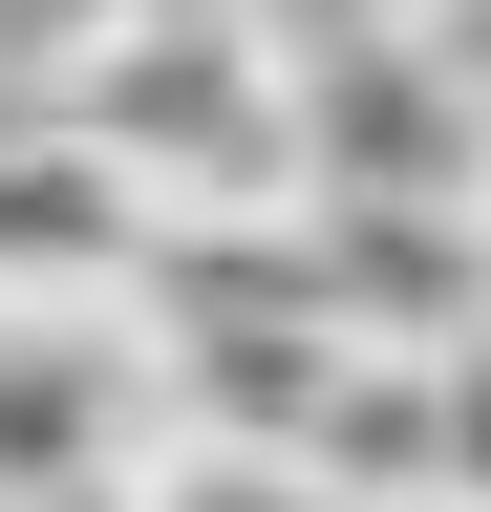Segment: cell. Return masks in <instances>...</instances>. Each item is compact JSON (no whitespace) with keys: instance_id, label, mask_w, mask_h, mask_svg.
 I'll list each match as a JSON object with an SVG mask.
<instances>
[{"instance_id":"6da1fadb","label":"cell","mask_w":491,"mask_h":512,"mask_svg":"<svg viewBox=\"0 0 491 512\" xmlns=\"http://www.w3.org/2000/svg\"><path fill=\"white\" fill-rule=\"evenodd\" d=\"M43 107L86 128L150 214H299V64L257 0H86Z\"/></svg>"},{"instance_id":"7a4b0ae2","label":"cell","mask_w":491,"mask_h":512,"mask_svg":"<svg viewBox=\"0 0 491 512\" xmlns=\"http://www.w3.org/2000/svg\"><path fill=\"white\" fill-rule=\"evenodd\" d=\"M171 342L150 299H0V512H150Z\"/></svg>"},{"instance_id":"3957f363","label":"cell","mask_w":491,"mask_h":512,"mask_svg":"<svg viewBox=\"0 0 491 512\" xmlns=\"http://www.w3.org/2000/svg\"><path fill=\"white\" fill-rule=\"evenodd\" d=\"M299 192H491V86L427 22L299 64Z\"/></svg>"},{"instance_id":"277c9868","label":"cell","mask_w":491,"mask_h":512,"mask_svg":"<svg viewBox=\"0 0 491 512\" xmlns=\"http://www.w3.org/2000/svg\"><path fill=\"white\" fill-rule=\"evenodd\" d=\"M321 235V299L363 342H470L491 320V192H299Z\"/></svg>"},{"instance_id":"5b68a950","label":"cell","mask_w":491,"mask_h":512,"mask_svg":"<svg viewBox=\"0 0 491 512\" xmlns=\"http://www.w3.org/2000/svg\"><path fill=\"white\" fill-rule=\"evenodd\" d=\"M129 278H150V192L65 107H22L0 128V299H129Z\"/></svg>"},{"instance_id":"8992f818","label":"cell","mask_w":491,"mask_h":512,"mask_svg":"<svg viewBox=\"0 0 491 512\" xmlns=\"http://www.w3.org/2000/svg\"><path fill=\"white\" fill-rule=\"evenodd\" d=\"M150 512H385V491H342L321 448H171Z\"/></svg>"},{"instance_id":"52a82bcc","label":"cell","mask_w":491,"mask_h":512,"mask_svg":"<svg viewBox=\"0 0 491 512\" xmlns=\"http://www.w3.org/2000/svg\"><path fill=\"white\" fill-rule=\"evenodd\" d=\"M449 512H491V320L449 342Z\"/></svg>"},{"instance_id":"ba28073f","label":"cell","mask_w":491,"mask_h":512,"mask_svg":"<svg viewBox=\"0 0 491 512\" xmlns=\"http://www.w3.org/2000/svg\"><path fill=\"white\" fill-rule=\"evenodd\" d=\"M278 22V64H321V43H385V22H427V0H257Z\"/></svg>"}]
</instances>
